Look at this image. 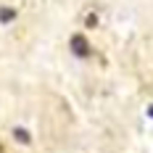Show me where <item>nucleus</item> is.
Wrapping results in <instances>:
<instances>
[{
  "mask_svg": "<svg viewBox=\"0 0 153 153\" xmlns=\"http://www.w3.org/2000/svg\"><path fill=\"white\" fill-rule=\"evenodd\" d=\"M69 48H71V53H74L76 58H87L90 56V42H87L85 34H74L69 40Z\"/></svg>",
  "mask_w": 153,
  "mask_h": 153,
  "instance_id": "obj_1",
  "label": "nucleus"
},
{
  "mask_svg": "<svg viewBox=\"0 0 153 153\" xmlns=\"http://www.w3.org/2000/svg\"><path fill=\"white\" fill-rule=\"evenodd\" d=\"M13 137H16V143H21V145H27V143H29V132H27V129H21V127H16L13 129Z\"/></svg>",
  "mask_w": 153,
  "mask_h": 153,
  "instance_id": "obj_2",
  "label": "nucleus"
},
{
  "mask_svg": "<svg viewBox=\"0 0 153 153\" xmlns=\"http://www.w3.org/2000/svg\"><path fill=\"white\" fill-rule=\"evenodd\" d=\"M13 19H16V11H13V8H0V21H3V24H11Z\"/></svg>",
  "mask_w": 153,
  "mask_h": 153,
  "instance_id": "obj_3",
  "label": "nucleus"
},
{
  "mask_svg": "<svg viewBox=\"0 0 153 153\" xmlns=\"http://www.w3.org/2000/svg\"><path fill=\"white\" fill-rule=\"evenodd\" d=\"M85 24H87V27H95V24H98V19H95V13H90V16H87V19H85Z\"/></svg>",
  "mask_w": 153,
  "mask_h": 153,
  "instance_id": "obj_4",
  "label": "nucleus"
},
{
  "mask_svg": "<svg viewBox=\"0 0 153 153\" xmlns=\"http://www.w3.org/2000/svg\"><path fill=\"white\" fill-rule=\"evenodd\" d=\"M148 116H151V119H153V106H151V108H148Z\"/></svg>",
  "mask_w": 153,
  "mask_h": 153,
  "instance_id": "obj_5",
  "label": "nucleus"
}]
</instances>
